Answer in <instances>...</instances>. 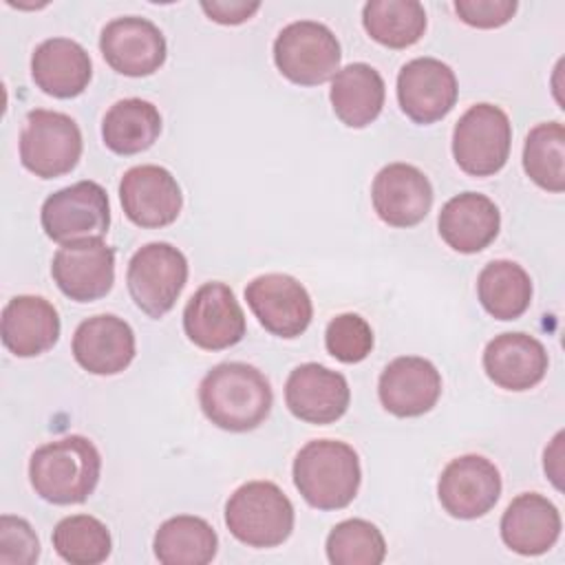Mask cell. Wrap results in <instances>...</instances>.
<instances>
[{"mask_svg": "<svg viewBox=\"0 0 565 565\" xmlns=\"http://www.w3.org/2000/svg\"><path fill=\"white\" fill-rule=\"evenodd\" d=\"M203 415L230 433L258 428L271 413L274 391L269 380L252 364L221 362L199 384Z\"/></svg>", "mask_w": 565, "mask_h": 565, "instance_id": "cell-1", "label": "cell"}, {"mask_svg": "<svg viewBox=\"0 0 565 565\" xmlns=\"http://www.w3.org/2000/svg\"><path fill=\"white\" fill-rule=\"evenodd\" d=\"M102 457L82 435L42 444L29 459V481L35 494L53 505L84 503L97 488Z\"/></svg>", "mask_w": 565, "mask_h": 565, "instance_id": "cell-2", "label": "cell"}, {"mask_svg": "<svg viewBox=\"0 0 565 565\" xmlns=\"http://www.w3.org/2000/svg\"><path fill=\"white\" fill-rule=\"evenodd\" d=\"M294 486L316 510L347 508L362 481L358 452L338 439L307 441L294 459Z\"/></svg>", "mask_w": 565, "mask_h": 565, "instance_id": "cell-3", "label": "cell"}, {"mask_svg": "<svg viewBox=\"0 0 565 565\" xmlns=\"http://www.w3.org/2000/svg\"><path fill=\"white\" fill-rule=\"evenodd\" d=\"M294 503L271 481H247L225 503L230 534L247 547H276L294 530Z\"/></svg>", "mask_w": 565, "mask_h": 565, "instance_id": "cell-4", "label": "cell"}, {"mask_svg": "<svg viewBox=\"0 0 565 565\" xmlns=\"http://www.w3.org/2000/svg\"><path fill=\"white\" fill-rule=\"evenodd\" d=\"M82 130L73 117L35 108L20 132V163L40 179L68 174L82 157Z\"/></svg>", "mask_w": 565, "mask_h": 565, "instance_id": "cell-5", "label": "cell"}, {"mask_svg": "<svg viewBox=\"0 0 565 565\" xmlns=\"http://www.w3.org/2000/svg\"><path fill=\"white\" fill-rule=\"evenodd\" d=\"M340 57V42L322 22H291L282 26L274 40L276 68L298 86L324 84L338 73Z\"/></svg>", "mask_w": 565, "mask_h": 565, "instance_id": "cell-6", "label": "cell"}, {"mask_svg": "<svg viewBox=\"0 0 565 565\" xmlns=\"http://www.w3.org/2000/svg\"><path fill=\"white\" fill-rule=\"evenodd\" d=\"M512 146V126L503 108L481 102L470 106L452 130V157L470 177L497 174Z\"/></svg>", "mask_w": 565, "mask_h": 565, "instance_id": "cell-7", "label": "cell"}, {"mask_svg": "<svg viewBox=\"0 0 565 565\" xmlns=\"http://www.w3.org/2000/svg\"><path fill=\"white\" fill-rule=\"evenodd\" d=\"M188 282V260L181 249L157 241L139 247L126 269L128 294L150 318L166 316Z\"/></svg>", "mask_w": 565, "mask_h": 565, "instance_id": "cell-8", "label": "cell"}, {"mask_svg": "<svg viewBox=\"0 0 565 565\" xmlns=\"http://www.w3.org/2000/svg\"><path fill=\"white\" fill-rule=\"evenodd\" d=\"M40 223L44 234L60 245L102 238L110 227V203L106 190L95 181L66 185L42 203Z\"/></svg>", "mask_w": 565, "mask_h": 565, "instance_id": "cell-9", "label": "cell"}, {"mask_svg": "<svg viewBox=\"0 0 565 565\" xmlns=\"http://www.w3.org/2000/svg\"><path fill=\"white\" fill-rule=\"evenodd\" d=\"M183 331L203 351H223L245 335V313L225 282L201 285L183 309Z\"/></svg>", "mask_w": 565, "mask_h": 565, "instance_id": "cell-10", "label": "cell"}, {"mask_svg": "<svg viewBox=\"0 0 565 565\" xmlns=\"http://www.w3.org/2000/svg\"><path fill=\"white\" fill-rule=\"evenodd\" d=\"M245 300L260 327L291 340L307 331L313 318L309 291L289 274H263L245 287Z\"/></svg>", "mask_w": 565, "mask_h": 565, "instance_id": "cell-11", "label": "cell"}, {"mask_svg": "<svg viewBox=\"0 0 565 565\" xmlns=\"http://www.w3.org/2000/svg\"><path fill=\"white\" fill-rule=\"evenodd\" d=\"M455 71L437 57H415L397 73V102L402 113L428 126L444 119L457 102Z\"/></svg>", "mask_w": 565, "mask_h": 565, "instance_id": "cell-12", "label": "cell"}, {"mask_svg": "<svg viewBox=\"0 0 565 565\" xmlns=\"http://www.w3.org/2000/svg\"><path fill=\"white\" fill-rule=\"evenodd\" d=\"M441 508L455 519H479L488 514L501 497L499 468L481 455L452 459L437 481Z\"/></svg>", "mask_w": 565, "mask_h": 565, "instance_id": "cell-13", "label": "cell"}, {"mask_svg": "<svg viewBox=\"0 0 565 565\" xmlns=\"http://www.w3.org/2000/svg\"><path fill=\"white\" fill-rule=\"evenodd\" d=\"M99 51L106 64L126 77H146L157 73L168 55L161 29L139 15L110 20L102 29Z\"/></svg>", "mask_w": 565, "mask_h": 565, "instance_id": "cell-14", "label": "cell"}, {"mask_svg": "<svg viewBox=\"0 0 565 565\" xmlns=\"http://www.w3.org/2000/svg\"><path fill=\"white\" fill-rule=\"evenodd\" d=\"M119 201L128 221L154 230L177 221L183 207V194L170 170L143 163L124 172L119 181Z\"/></svg>", "mask_w": 565, "mask_h": 565, "instance_id": "cell-15", "label": "cell"}, {"mask_svg": "<svg viewBox=\"0 0 565 565\" xmlns=\"http://www.w3.org/2000/svg\"><path fill=\"white\" fill-rule=\"evenodd\" d=\"M57 289L75 302L104 298L115 282V252L102 238L62 245L51 263Z\"/></svg>", "mask_w": 565, "mask_h": 565, "instance_id": "cell-16", "label": "cell"}, {"mask_svg": "<svg viewBox=\"0 0 565 565\" xmlns=\"http://www.w3.org/2000/svg\"><path fill=\"white\" fill-rule=\"evenodd\" d=\"M351 402V388L342 373L318 362L296 366L285 382V404L294 417L307 424L338 422Z\"/></svg>", "mask_w": 565, "mask_h": 565, "instance_id": "cell-17", "label": "cell"}, {"mask_svg": "<svg viewBox=\"0 0 565 565\" xmlns=\"http://www.w3.org/2000/svg\"><path fill=\"white\" fill-rule=\"evenodd\" d=\"M375 214L391 227H413L426 218L433 205L428 177L411 163L384 166L371 185Z\"/></svg>", "mask_w": 565, "mask_h": 565, "instance_id": "cell-18", "label": "cell"}, {"mask_svg": "<svg viewBox=\"0 0 565 565\" xmlns=\"http://www.w3.org/2000/svg\"><path fill=\"white\" fill-rule=\"evenodd\" d=\"M73 358L93 375H117L135 358V331L113 313H99L77 324L73 333Z\"/></svg>", "mask_w": 565, "mask_h": 565, "instance_id": "cell-19", "label": "cell"}, {"mask_svg": "<svg viewBox=\"0 0 565 565\" xmlns=\"http://www.w3.org/2000/svg\"><path fill=\"white\" fill-rule=\"evenodd\" d=\"M382 406L395 417H419L441 395V375L433 362L419 355H402L388 362L377 382Z\"/></svg>", "mask_w": 565, "mask_h": 565, "instance_id": "cell-20", "label": "cell"}, {"mask_svg": "<svg viewBox=\"0 0 565 565\" xmlns=\"http://www.w3.org/2000/svg\"><path fill=\"white\" fill-rule=\"evenodd\" d=\"M547 364L545 347L523 331L501 333L483 351L486 375L505 391L534 388L545 377Z\"/></svg>", "mask_w": 565, "mask_h": 565, "instance_id": "cell-21", "label": "cell"}, {"mask_svg": "<svg viewBox=\"0 0 565 565\" xmlns=\"http://www.w3.org/2000/svg\"><path fill=\"white\" fill-rule=\"evenodd\" d=\"M31 77L42 93L73 99L86 90L93 77L90 55L71 38H49L31 55Z\"/></svg>", "mask_w": 565, "mask_h": 565, "instance_id": "cell-22", "label": "cell"}, {"mask_svg": "<svg viewBox=\"0 0 565 565\" xmlns=\"http://www.w3.org/2000/svg\"><path fill=\"white\" fill-rule=\"evenodd\" d=\"M499 227V207L492 199L479 192H461L448 199L437 218L439 236L459 254H477L486 249L497 238Z\"/></svg>", "mask_w": 565, "mask_h": 565, "instance_id": "cell-23", "label": "cell"}, {"mask_svg": "<svg viewBox=\"0 0 565 565\" xmlns=\"http://www.w3.org/2000/svg\"><path fill=\"white\" fill-rule=\"evenodd\" d=\"M60 313L42 296H15L2 309V344L18 358H35L60 338Z\"/></svg>", "mask_w": 565, "mask_h": 565, "instance_id": "cell-24", "label": "cell"}, {"mask_svg": "<svg viewBox=\"0 0 565 565\" xmlns=\"http://www.w3.org/2000/svg\"><path fill=\"white\" fill-rule=\"evenodd\" d=\"M561 536L558 508L539 492H523L510 501L501 516L503 543L523 556H539Z\"/></svg>", "mask_w": 565, "mask_h": 565, "instance_id": "cell-25", "label": "cell"}, {"mask_svg": "<svg viewBox=\"0 0 565 565\" xmlns=\"http://www.w3.org/2000/svg\"><path fill=\"white\" fill-rule=\"evenodd\" d=\"M384 79L364 62L347 64L331 77L329 99L335 117L349 128H366L373 124L384 106Z\"/></svg>", "mask_w": 565, "mask_h": 565, "instance_id": "cell-26", "label": "cell"}, {"mask_svg": "<svg viewBox=\"0 0 565 565\" xmlns=\"http://www.w3.org/2000/svg\"><path fill=\"white\" fill-rule=\"evenodd\" d=\"M161 132V115L152 102L128 97L115 102L102 121L104 146L121 157L148 150Z\"/></svg>", "mask_w": 565, "mask_h": 565, "instance_id": "cell-27", "label": "cell"}, {"mask_svg": "<svg viewBox=\"0 0 565 565\" xmlns=\"http://www.w3.org/2000/svg\"><path fill=\"white\" fill-rule=\"evenodd\" d=\"M152 547L163 565H207L216 556L218 536L205 519L179 514L159 525Z\"/></svg>", "mask_w": 565, "mask_h": 565, "instance_id": "cell-28", "label": "cell"}, {"mask_svg": "<svg viewBox=\"0 0 565 565\" xmlns=\"http://www.w3.org/2000/svg\"><path fill=\"white\" fill-rule=\"evenodd\" d=\"M477 296L492 318L516 320L532 302L530 274L514 260H492L477 276Z\"/></svg>", "mask_w": 565, "mask_h": 565, "instance_id": "cell-29", "label": "cell"}, {"mask_svg": "<svg viewBox=\"0 0 565 565\" xmlns=\"http://www.w3.org/2000/svg\"><path fill=\"white\" fill-rule=\"evenodd\" d=\"M362 24L377 44L408 49L426 31V11L415 0H371L362 9Z\"/></svg>", "mask_w": 565, "mask_h": 565, "instance_id": "cell-30", "label": "cell"}, {"mask_svg": "<svg viewBox=\"0 0 565 565\" xmlns=\"http://www.w3.org/2000/svg\"><path fill=\"white\" fill-rule=\"evenodd\" d=\"M525 174L547 192L565 190V128L561 121L534 126L523 143Z\"/></svg>", "mask_w": 565, "mask_h": 565, "instance_id": "cell-31", "label": "cell"}, {"mask_svg": "<svg viewBox=\"0 0 565 565\" xmlns=\"http://www.w3.org/2000/svg\"><path fill=\"white\" fill-rule=\"evenodd\" d=\"M51 541L55 552L71 565H99L113 550L108 527L90 514L64 516L53 527Z\"/></svg>", "mask_w": 565, "mask_h": 565, "instance_id": "cell-32", "label": "cell"}, {"mask_svg": "<svg viewBox=\"0 0 565 565\" xmlns=\"http://www.w3.org/2000/svg\"><path fill=\"white\" fill-rule=\"evenodd\" d=\"M324 547L333 565H380L386 556L382 532L364 519H347L333 525Z\"/></svg>", "mask_w": 565, "mask_h": 565, "instance_id": "cell-33", "label": "cell"}, {"mask_svg": "<svg viewBox=\"0 0 565 565\" xmlns=\"http://www.w3.org/2000/svg\"><path fill=\"white\" fill-rule=\"evenodd\" d=\"M324 347L338 362H362L373 349V329L358 313H340L327 324Z\"/></svg>", "mask_w": 565, "mask_h": 565, "instance_id": "cell-34", "label": "cell"}, {"mask_svg": "<svg viewBox=\"0 0 565 565\" xmlns=\"http://www.w3.org/2000/svg\"><path fill=\"white\" fill-rule=\"evenodd\" d=\"M40 556V541L29 521L0 516V565H31Z\"/></svg>", "mask_w": 565, "mask_h": 565, "instance_id": "cell-35", "label": "cell"}, {"mask_svg": "<svg viewBox=\"0 0 565 565\" xmlns=\"http://www.w3.org/2000/svg\"><path fill=\"white\" fill-rule=\"evenodd\" d=\"M455 13L475 29H497L512 20L516 0H455Z\"/></svg>", "mask_w": 565, "mask_h": 565, "instance_id": "cell-36", "label": "cell"}, {"mask_svg": "<svg viewBox=\"0 0 565 565\" xmlns=\"http://www.w3.org/2000/svg\"><path fill=\"white\" fill-rule=\"evenodd\" d=\"M203 13L218 24H243L247 22L258 9L260 2H243V0H212V2H201Z\"/></svg>", "mask_w": 565, "mask_h": 565, "instance_id": "cell-37", "label": "cell"}, {"mask_svg": "<svg viewBox=\"0 0 565 565\" xmlns=\"http://www.w3.org/2000/svg\"><path fill=\"white\" fill-rule=\"evenodd\" d=\"M561 457H563V433H556V437L552 439V446L545 448V475L552 479V483L561 490V477H563V466H561Z\"/></svg>", "mask_w": 565, "mask_h": 565, "instance_id": "cell-38", "label": "cell"}]
</instances>
